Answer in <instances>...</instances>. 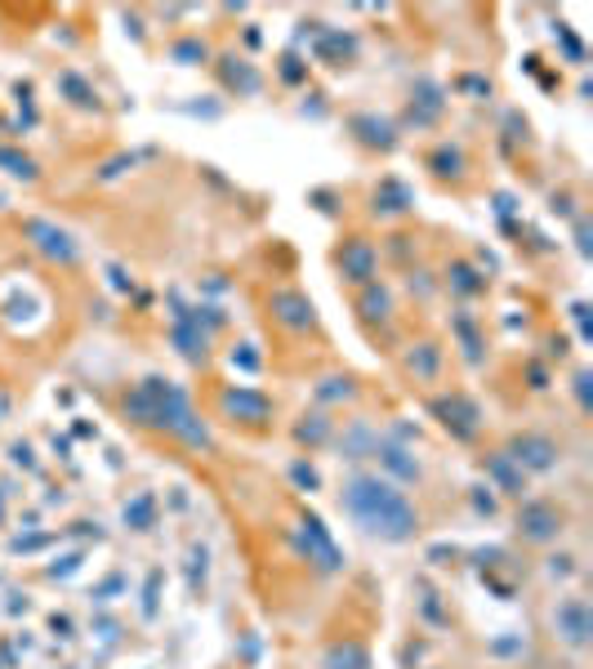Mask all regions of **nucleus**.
<instances>
[{
  "instance_id": "nucleus-3",
  "label": "nucleus",
  "mask_w": 593,
  "mask_h": 669,
  "mask_svg": "<svg viewBox=\"0 0 593 669\" xmlns=\"http://www.w3.org/2000/svg\"><path fill=\"white\" fill-rule=\"evenodd\" d=\"M589 633H593V616H589V598L580 593H562L553 602V638L571 651H584L589 647Z\"/></svg>"
},
{
  "instance_id": "nucleus-1",
  "label": "nucleus",
  "mask_w": 593,
  "mask_h": 669,
  "mask_svg": "<svg viewBox=\"0 0 593 669\" xmlns=\"http://www.w3.org/2000/svg\"><path fill=\"white\" fill-rule=\"evenodd\" d=\"M340 509L353 527H362L366 536H375L384 545H406V540L420 536L415 500L375 469H353L340 482Z\"/></svg>"
},
{
  "instance_id": "nucleus-6",
  "label": "nucleus",
  "mask_w": 593,
  "mask_h": 669,
  "mask_svg": "<svg viewBox=\"0 0 593 669\" xmlns=\"http://www.w3.org/2000/svg\"><path fill=\"white\" fill-rule=\"evenodd\" d=\"M509 456L517 460V469L531 478V473H553L557 465H562V447L549 438V433H535V429H526V433H517L513 442H509Z\"/></svg>"
},
{
  "instance_id": "nucleus-16",
  "label": "nucleus",
  "mask_w": 593,
  "mask_h": 669,
  "mask_svg": "<svg viewBox=\"0 0 593 669\" xmlns=\"http://www.w3.org/2000/svg\"><path fill=\"white\" fill-rule=\"evenodd\" d=\"M358 308H362V317H366V321H371V317L389 321V312H393V299H389V290H384L380 281H371V286H362V294H358Z\"/></svg>"
},
{
  "instance_id": "nucleus-10",
  "label": "nucleus",
  "mask_w": 593,
  "mask_h": 669,
  "mask_svg": "<svg viewBox=\"0 0 593 669\" xmlns=\"http://www.w3.org/2000/svg\"><path fill=\"white\" fill-rule=\"evenodd\" d=\"M371 456L384 465L380 473L389 478V482H420L424 478V465L420 460H411V451L402 447V442H393V438H375V447H371Z\"/></svg>"
},
{
  "instance_id": "nucleus-18",
  "label": "nucleus",
  "mask_w": 593,
  "mask_h": 669,
  "mask_svg": "<svg viewBox=\"0 0 593 669\" xmlns=\"http://www.w3.org/2000/svg\"><path fill=\"white\" fill-rule=\"evenodd\" d=\"M174 345H179V353H183V358H192V362H201V358H205V334H201V326L179 321V326H174Z\"/></svg>"
},
{
  "instance_id": "nucleus-12",
  "label": "nucleus",
  "mask_w": 593,
  "mask_h": 669,
  "mask_svg": "<svg viewBox=\"0 0 593 669\" xmlns=\"http://www.w3.org/2000/svg\"><path fill=\"white\" fill-rule=\"evenodd\" d=\"M482 469H486V478H491L504 496H513V500H517V496H526V473L517 469V460H513L509 451H491Z\"/></svg>"
},
{
  "instance_id": "nucleus-13",
  "label": "nucleus",
  "mask_w": 593,
  "mask_h": 669,
  "mask_svg": "<svg viewBox=\"0 0 593 669\" xmlns=\"http://www.w3.org/2000/svg\"><path fill=\"white\" fill-rule=\"evenodd\" d=\"M304 549H309V562H318L322 571H340V549H335V540L326 536V527L318 518L304 522Z\"/></svg>"
},
{
  "instance_id": "nucleus-11",
  "label": "nucleus",
  "mask_w": 593,
  "mask_h": 669,
  "mask_svg": "<svg viewBox=\"0 0 593 669\" xmlns=\"http://www.w3.org/2000/svg\"><path fill=\"white\" fill-rule=\"evenodd\" d=\"M28 237H32V246L46 254V259H59V263H77V237L72 232H63L59 223H46V219H32L28 223Z\"/></svg>"
},
{
  "instance_id": "nucleus-14",
  "label": "nucleus",
  "mask_w": 593,
  "mask_h": 669,
  "mask_svg": "<svg viewBox=\"0 0 593 669\" xmlns=\"http://www.w3.org/2000/svg\"><path fill=\"white\" fill-rule=\"evenodd\" d=\"M326 669H371V651L362 647V642H335L331 651H326Z\"/></svg>"
},
{
  "instance_id": "nucleus-19",
  "label": "nucleus",
  "mask_w": 593,
  "mask_h": 669,
  "mask_svg": "<svg viewBox=\"0 0 593 669\" xmlns=\"http://www.w3.org/2000/svg\"><path fill=\"white\" fill-rule=\"evenodd\" d=\"M0 161H6V166H10V174H23V179H37V166H32L28 157H14V152H6V148H0Z\"/></svg>"
},
{
  "instance_id": "nucleus-4",
  "label": "nucleus",
  "mask_w": 593,
  "mask_h": 669,
  "mask_svg": "<svg viewBox=\"0 0 593 669\" xmlns=\"http://www.w3.org/2000/svg\"><path fill=\"white\" fill-rule=\"evenodd\" d=\"M268 317H272L281 330H290V334L318 330V308H313V299H309L304 290H294V286H281V290L268 294Z\"/></svg>"
},
{
  "instance_id": "nucleus-9",
  "label": "nucleus",
  "mask_w": 593,
  "mask_h": 669,
  "mask_svg": "<svg viewBox=\"0 0 593 669\" xmlns=\"http://www.w3.org/2000/svg\"><path fill=\"white\" fill-rule=\"evenodd\" d=\"M433 416L442 420V429L446 433H455L460 442H473L478 438V429H482V411H478V402H469L464 393H446V398H438L433 402Z\"/></svg>"
},
{
  "instance_id": "nucleus-8",
  "label": "nucleus",
  "mask_w": 593,
  "mask_h": 669,
  "mask_svg": "<svg viewBox=\"0 0 593 669\" xmlns=\"http://www.w3.org/2000/svg\"><path fill=\"white\" fill-rule=\"evenodd\" d=\"M562 522L566 518H562V509L553 500H531V505L517 509V536L526 545H553L562 536Z\"/></svg>"
},
{
  "instance_id": "nucleus-7",
  "label": "nucleus",
  "mask_w": 593,
  "mask_h": 669,
  "mask_svg": "<svg viewBox=\"0 0 593 669\" xmlns=\"http://www.w3.org/2000/svg\"><path fill=\"white\" fill-rule=\"evenodd\" d=\"M335 268H340V277L349 281V286H371L375 281V272H380V250H375V241H366V237H349L340 250H335Z\"/></svg>"
},
{
  "instance_id": "nucleus-15",
  "label": "nucleus",
  "mask_w": 593,
  "mask_h": 669,
  "mask_svg": "<svg viewBox=\"0 0 593 669\" xmlns=\"http://www.w3.org/2000/svg\"><path fill=\"white\" fill-rule=\"evenodd\" d=\"M294 438H300V447H322V442L335 438V420L322 416V411H313V416H304L300 429H294Z\"/></svg>"
},
{
  "instance_id": "nucleus-2",
  "label": "nucleus",
  "mask_w": 593,
  "mask_h": 669,
  "mask_svg": "<svg viewBox=\"0 0 593 669\" xmlns=\"http://www.w3.org/2000/svg\"><path fill=\"white\" fill-rule=\"evenodd\" d=\"M125 416L143 429L170 433L174 442H183L192 451H210V425L197 416L192 398L179 385L161 380V376H152V380H143L125 393Z\"/></svg>"
},
{
  "instance_id": "nucleus-5",
  "label": "nucleus",
  "mask_w": 593,
  "mask_h": 669,
  "mask_svg": "<svg viewBox=\"0 0 593 669\" xmlns=\"http://www.w3.org/2000/svg\"><path fill=\"white\" fill-rule=\"evenodd\" d=\"M219 407H223V416H228L232 425H250V429H263V425L277 416L272 398L259 393V389H245V385H228L223 398H219Z\"/></svg>"
},
{
  "instance_id": "nucleus-17",
  "label": "nucleus",
  "mask_w": 593,
  "mask_h": 669,
  "mask_svg": "<svg viewBox=\"0 0 593 669\" xmlns=\"http://www.w3.org/2000/svg\"><path fill=\"white\" fill-rule=\"evenodd\" d=\"M438 367H442V349H438V345H420V349L411 345V353H406V371H411V376L433 380Z\"/></svg>"
}]
</instances>
